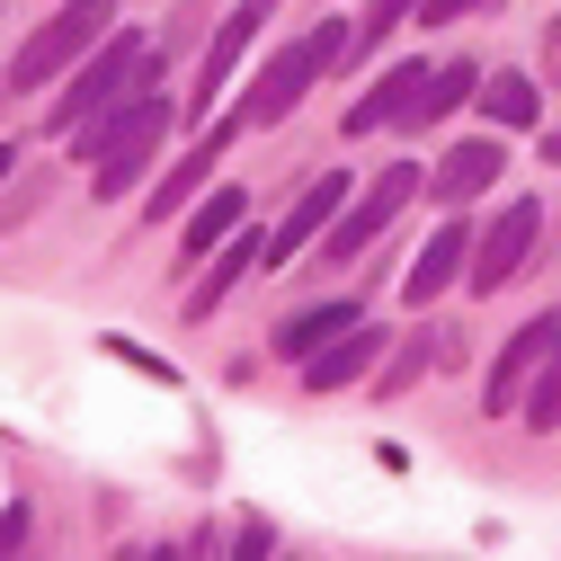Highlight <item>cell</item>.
Wrapping results in <instances>:
<instances>
[{
  "mask_svg": "<svg viewBox=\"0 0 561 561\" xmlns=\"http://www.w3.org/2000/svg\"><path fill=\"white\" fill-rule=\"evenodd\" d=\"M81 134H90V144H81V161H90V196H99V205H107V196H134V187H144V170H152V152H161V134H170V99L144 90V99H125V107L90 116Z\"/></svg>",
  "mask_w": 561,
  "mask_h": 561,
  "instance_id": "6da1fadb",
  "label": "cell"
},
{
  "mask_svg": "<svg viewBox=\"0 0 561 561\" xmlns=\"http://www.w3.org/2000/svg\"><path fill=\"white\" fill-rule=\"evenodd\" d=\"M152 72H161V45L152 36H134V27H116L81 72H72V99H54V134H81L90 116H107V107H125V99H144L152 90Z\"/></svg>",
  "mask_w": 561,
  "mask_h": 561,
  "instance_id": "7a4b0ae2",
  "label": "cell"
},
{
  "mask_svg": "<svg viewBox=\"0 0 561 561\" xmlns=\"http://www.w3.org/2000/svg\"><path fill=\"white\" fill-rule=\"evenodd\" d=\"M347 36H357V27H339V19H321L312 36H295V45H286V54H276L267 72L250 81V99H241V116H232V125H241V134H250V125H286V116L304 107V90L330 72V62H347Z\"/></svg>",
  "mask_w": 561,
  "mask_h": 561,
  "instance_id": "3957f363",
  "label": "cell"
},
{
  "mask_svg": "<svg viewBox=\"0 0 561 561\" xmlns=\"http://www.w3.org/2000/svg\"><path fill=\"white\" fill-rule=\"evenodd\" d=\"M107 36H116V10H107V0H62V10L10 54V90H45V81H62V72H72L81 54H99Z\"/></svg>",
  "mask_w": 561,
  "mask_h": 561,
  "instance_id": "277c9868",
  "label": "cell"
},
{
  "mask_svg": "<svg viewBox=\"0 0 561 561\" xmlns=\"http://www.w3.org/2000/svg\"><path fill=\"white\" fill-rule=\"evenodd\" d=\"M419 187H428V170L392 161V170H383V179H375V187H366V196H357V205H347V215L321 232V250H330V259H366V250H375V241L401 224V205H410Z\"/></svg>",
  "mask_w": 561,
  "mask_h": 561,
  "instance_id": "5b68a950",
  "label": "cell"
},
{
  "mask_svg": "<svg viewBox=\"0 0 561 561\" xmlns=\"http://www.w3.org/2000/svg\"><path fill=\"white\" fill-rule=\"evenodd\" d=\"M552 347H561V312H535V321L500 347V366H490L481 401H490V410H517V401H526V383L543 375V357H552Z\"/></svg>",
  "mask_w": 561,
  "mask_h": 561,
  "instance_id": "8992f818",
  "label": "cell"
},
{
  "mask_svg": "<svg viewBox=\"0 0 561 561\" xmlns=\"http://www.w3.org/2000/svg\"><path fill=\"white\" fill-rule=\"evenodd\" d=\"M535 232H543V215H535V196H526V205H508V215H500V224H490V232L472 241V295H500L508 276L526 267Z\"/></svg>",
  "mask_w": 561,
  "mask_h": 561,
  "instance_id": "52a82bcc",
  "label": "cell"
},
{
  "mask_svg": "<svg viewBox=\"0 0 561 561\" xmlns=\"http://www.w3.org/2000/svg\"><path fill=\"white\" fill-rule=\"evenodd\" d=\"M472 241H481V232H472L463 215H455L446 232H428V250H419V267L401 276V304H410V312H428V304H437V295L455 286V276L472 267Z\"/></svg>",
  "mask_w": 561,
  "mask_h": 561,
  "instance_id": "ba28073f",
  "label": "cell"
},
{
  "mask_svg": "<svg viewBox=\"0 0 561 561\" xmlns=\"http://www.w3.org/2000/svg\"><path fill=\"white\" fill-rule=\"evenodd\" d=\"M339 205H347V170H321V179L295 196V215L276 224V241H267V267H286L295 250H312V232H330V224H339Z\"/></svg>",
  "mask_w": 561,
  "mask_h": 561,
  "instance_id": "9c48e42d",
  "label": "cell"
},
{
  "mask_svg": "<svg viewBox=\"0 0 561 561\" xmlns=\"http://www.w3.org/2000/svg\"><path fill=\"white\" fill-rule=\"evenodd\" d=\"M375 357H383V330H339L330 347H312V357H304V383L312 392H347V383H357V375H375Z\"/></svg>",
  "mask_w": 561,
  "mask_h": 561,
  "instance_id": "30bf717a",
  "label": "cell"
},
{
  "mask_svg": "<svg viewBox=\"0 0 561 561\" xmlns=\"http://www.w3.org/2000/svg\"><path fill=\"white\" fill-rule=\"evenodd\" d=\"M419 90H428V62H392V72L347 107V134H383V125H410V107H419Z\"/></svg>",
  "mask_w": 561,
  "mask_h": 561,
  "instance_id": "8fae6325",
  "label": "cell"
},
{
  "mask_svg": "<svg viewBox=\"0 0 561 561\" xmlns=\"http://www.w3.org/2000/svg\"><path fill=\"white\" fill-rule=\"evenodd\" d=\"M500 170H508V161H500V144H490V134H472V144H455V152L428 170V196H437V205H472Z\"/></svg>",
  "mask_w": 561,
  "mask_h": 561,
  "instance_id": "7c38bea8",
  "label": "cell"
},
{
  "mask_svg": "<svg viewBox=\"0 0 561 561\" xmlns=\"http://www.w3.org/2000/svg\"><path fill=\"white\" fill-rule=\"evenodd\" d=\"M250 267H267V250H250V241H224L215 259L196 267V286H187V321H215V312H224V295L241 286Z\"/></svg>",
  "mask_w": 561,
  "mask_h": 561,
  "instance_id": "4fadbf2b",
  "label": "cell"
},
{
  "mask_svg": "<svg viewBox=\"0 0 561 561\" xmlns=\"http://www.w3.org/2000/svg\"><path fill=\"white\" fill-rule=\"evenodd\" d=\"M241 215H250V196H241V187H215V196H205L196 215H187V232H179V259H196V267H205V259H215V250L241 232Z\"/></svg>",
  "mask_w": 561,
  "mask_h": 561,
  "instance_id": "5bb4252c",
  "label": "cell"
},
{
  "mask_svg": "<svg viewBox=\"0 0 561 561\" xmlns=\"http://www.w3.org/2000/svg\"><path fill=\"white\" fill-rule=\"evenodd\" d=\"M232 134H241V125H215V134H205V144H196V152H187V161H179V170H170V179H161V187L144 196V215H152V224H170L179 205H187V196L205 187V170H215V152L232 144Z\"/></svg>",
  "mask_w": 561,
  "mask_h": 561,
  "instance_id": "9a60e30c",
  "label": "cell"
},
{
  "mask_svg": "<svg viewBox=\"0 0 561 561\" xmlns=\"http://www.w3.org/2000/svg\"><path fill=\"white\" fill-rule=\"evenodd\" d=\"M339 330H357V304H304L286 330H276V347H286V357H312V347H330Z\"/></svg>",
  "mask_w": 561,
  "mask_h": 561,
  "instance_id": "2e32d148",
  "label": "cell"
},
{
  "mask_svg": "<svg viewBox=\"0 0 561 561\" xmlns=\"http://www.w3.org/2000/svg\"><path fill=\"white\" fill-rule=\"evenodd\" d=\"M472 90H481L472 62H446V72H428V90H419V107H410V134L437 125V116H455V99H472Z\"/></svg>",
  "mask_w": 561,
  "mask_h": 561,
  "instance_id": "e0dca14e",
  "label": "cell"
},
{
  "mask_svg": "<svg viewBox=\"0 0 561 561\" xmlns=\"http://www.w3.org/2000/svg\"><path fill=\"white\" fill-rule=\"evenodd\" d=\"M481 107L500 116V125H535V81H526V72H500V81H481Z\"/></svg>",
  "mask_w": 561,
  "mask_h": 561,
  "instance_id": "ac0fdd59",
  "label": "cell"
},
{
  "mask_svg": "<svg viewBox=\"0 0 561 561\" xmlns=\"http://www.w3.org/2000/svg\"><path fill=\"white\" fill-rule=\"evenodd\" d=\"M517 410H526V428H561V347L543 357V375L526 383V401H517Z\"/></svg>",
  "mask_w": 561,
  "mask_h": 561,
  "instance_id": "d6986e66",
  "label": "cell"
},
{
  "mask_svg": "<svg viewBox=\"0 0 561 561\" xmlns=\"http://www.w3.org/2000/svg\"><path fill=\"white\" fill-rule=\"evenodd\" d=\"M410 10H419V0H375V10H366V27L347 36V54H383V45H392V27H401Z\"/></svg>",
  "mask_w": 561,
  "mask_h": 561,
  "instance_id": "ffe728a7",
  "label": "cell"
},
{
  "mask_svg": "<svg viewBox=\"0 0 561 561\" xmlns=\"http://www.w3.org/2000/svg\"><path fill=\"white\" fill-rule=\"evenodd\" d=\"M45 196H54V187H45V170H36V179H19V187H10V205H0V232L36 224V215H45Z\"/></svg>",
  "mask_w": 561,
  "mask_h": 561,
  "instance_id": "44dd1931",
  "label": "cell"
},
{
  "mask_svg": "<svg viewBox=\"0 0 561 561\" xmlns=\"http://www.w3.org/2000/svg\"><path fill=\"white\" fill-rule=\"evenodd\" d=\"M419 375H428V339H410V347H401V357H392V366H383V383H375V392H383V401H392V392H410V383H419Z\"/></svg>",
  "mask_w": 561,
  "mask_h": 561,
  "instance_id": "7402d4cb",
  "label": "cell"
},
{
  "mask_svg": "<svg viewBox=\"0 0 561 561\" xmlns=\"http://www.w3.org/2000/svg\"><path fill=\"white\" fill-rule=\"evenodd\" d=\"M107 357H116V366H134V375H152V383H179V375L152 357V347H134V339H107Z\"/></svg>",
  "mask_w": 561,
  "mask_h": 561,
  "instance_id": "603a6c76",
  "label": "cell"
},
{
  "mask_svg": "<svg viewBox=\"0 0 561 561\" xmlns=\"http://www.w3.org/2000/svg\"><path fill=\"white\" fill-rule=\"evenodd\" d=\"M36 543V508H0V552H27Z\"/></svg>",
  "mask_w": 561,
  "mask_h": 561,
  "instance_id": "cb8c5ba5",
  "label": "cell"
},
{
  "mask_svg": "<svg viewBox=\"0 0 561 561\" xmlns=\"http://www.w3.org/2000/svg\"><path fill=\"white\" fill-rule=\"evenodd\" d=\"M463 10H481V0H428V27H455Z\"/></svg>",
  "mask_w": 561,
  "mask_h": 561,
  "instance_id": "d4e9b609",
  "label": "cell"
},
{
  "mask_svg": "<svg viewBox=\"0 0 561 561\" xmlns=\"http://www.w3.org/2000/svg\"><path fill=\"white\" fill-rule=\"evenodd\" d=\"M10 170H19V161H10V144H0V187H10Z\"/></svg>",
  "mask_w": 561,
  "mask_h": 561,
  "instance_id": "484cf974",
  "label": "cell"
},
{
  "mask_svg": "<svg viewBox=\"0 0 561 561\" xmlns=\"http://www.w3.org/2000/svg\"><path fill=\"white\" fill-rule=\"evenodd\" d=\"M250 10H259V19H267V10H276V0H250Z\"/></svg>",
  "mask_w": 561,
  "mask_h": 561,
  "instance_id": "4316f807",
  "label": "cell"
}]
</instances>
